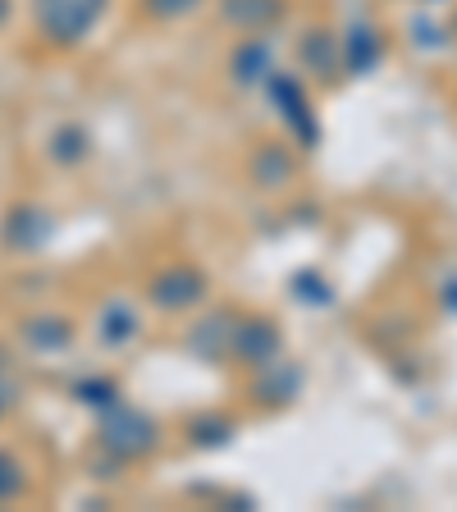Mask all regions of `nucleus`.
I'll return each instance as SVG.
<instances>
[{"label":"nucleus","instance_id":"obj_19","mask_svg":"<svg viewBox=\"0 0 457 512\" xmlns=\"http://www.w3.org/2000/svg\"><path fill=\"white\" fill-rule=\"evenodd\" d=\"M74 398L83 407H96V412H106L110 403H119L124 398V389H119V380H110V375H92V380H78L74 384Z\"/></svg>","mask_w":457,"mask_h":512},{"label":"nucleus","instance_id":"obj_17","mask_svg":"<svg viewBox=\"0 0 457 512\" xmlns=\"http://www.w3.org/2000/svg\"><path fill=\"white\" fill-rule=\"evenodd\" d=\"M238 435V421L229 412H202V416H192L188 421V444L192 448H224V444H234Z\"/></svg>","mask_w":457,"mask_h":512},{"label":"nucleus","instance_id":"obj_2","mask_svg":"<svg viewBox=\"0 0 457 512\" xmlns=\"http://www.w3.org/2000/svg\"><path fill=\"white\" fill-rule=\"evenodd\" d=\"M110 0H32V23L42 32L46 46L74 51L101 28Z\"/></svg>","mask_w":457,"mask_h":512},{"label":"nucleus","instance_id":"obj_4","mask_svg":"<svg viewBox=\"0 0 457 512\" xmlns=\"http://www.w3.org/2000/svg\"><path fill=\"white\" fill-rule=\"evenodd\" d=\"M266 96L270 106L279 110V119L288 124V133L298 138V147H316L320 142V124H316V110H311V96H307V83H302L298 74H288V69H275V74L266 78Z\"/></svg>","mask_w":457,"mask_h":512},{"label":"nucleus","instance_id":"obj_25","mask_svg":"<svg viewBox=\"0 0 457 512\" xmlns=\"http://www.w3.org/2000/svg\"><path fill=\"white\" fill-rule=\"evenodd\" d=\"M448 37H453V42H457V14H453V23H448Z\"/></svg>","mask_w":457,"mask_h":512},{"label":"nucleus","instance_id":"obj_16","mask_svg":"<svg viewBox=\"0 0 457 512\" xmlns=\"http://www.w3.org/2000/svg\"><path fill=\"white\" fill-rule=\"evenodd\" d=\"M74 320L69 316H32L23 320V339L37 352H69L74 348Z\"/></svg>","mask_w":457,"mask_h":512},{"label":"nucleus","instance_id":"obj_20","mask_svg":"<svg viewBox=\"0 0 457 512\" xmlns=\"http://www.w3.org/2000/svg\"><path fill=\"white\" fill-rule=\"evenodd\" d=\"M206 0H138V14L151 23H179L188 14H197Z\"/></svg>","mask_w":457,"mask_h":512},{"label":"nucleus","instance_id":"obj_15","mask_svg":"<svg viewBox=\"0 0 457 512\" xmlns=\"http://www.w3.org/2000/svg\"><path fill=\"white\" fill-rule=\"evenodd\" d=\"M51 160L55 165H60V170H78V165H87V160H92V151H96V138H92V128L87 124H74V119H69V124H60L51 133Z\"/></svg>","mask_w":457,"mask_h":512},{"label":"nucleus","instance_id":"obj_12","mask_svg":"<svg viewBox=\"0 0 457 512\" xmlns=\"http://www.w3.org/2000/svg\"><path fill=\"white\" fill-rule=\"evenodd\" d=\"M339 51H343V74L366 78L384 64V51H389V46H384L380 28H371V23H352V28L339 37Z\"/></svg>","mask_w":457,"mask_h":512},{"label":"nucleus","instance_id":"obj_3","mask_svg":"<svg viewBox=\"0 0 457 512\" xmlns=\"http://www.w3.org/2000/svg\"><path fill=\"white\" fill-rule=\"evenodd\" d=\"M211 293V275L192 261H170L147 279V302L165 316H183V311H197Z\"/></svg>","mask_w":457,"mask_h":512},{"label":"nucleus","instance_id":"obj_26","mask_svg":"<svg viewBox=\"0 0 457 512\" xmlns=\"http://www.w3.org/2000/svg\"><path fill=\"white\" fill-rule=\"evenodd\" d=\"M426 5H439V0H426Z\"/></svg>","mask_w":457,"mask_h":512},{"label":"nucleus","instance_id":"obj_14","mask_svg":"<svg viewBox=\"0 0 457 512\" xmlns=\"http://www.w3.org/2000/svg\"><path fill=\"white\" fill-rule=\"evenodd\" d=\"M51 234H55V220L42 211V206L10 211V224H5V243H10V252H37Z\"/></svg>","mask_w":457,"mask_h":512},{"label":"nucleus","instance_id":"obj_9","mask_svg":"<svg viewBox=\"0 0 457 512\" xmlns=\"http://www.w3.org/2000/svg\"><path fill=\"white\" fill-rule=\"evenodd\" d=\"M293 0H220L215 14H220L224 28H234L238 37H252V32H275L288 19Z\"/></svg>","mask_w":457,"mask_h":512},{"label":"nucleus","instance_id":"obj_5","mask_svg":"<svg viewBox=\"0 0 457 512\" xmlns=\"http://www.w3.org/2000/svg\"><path fill=\"white\" fill-rule=\"evenodd\" d=\"M302 384H307V366L293 362V357H275V362L256 366L252 384H247V398L261 412H284L302 398Z\"/></svg>","mask_w":457,"mask_h":512},{"label":"nucleus","instance_id":"obj_8","mask_svg":"<svg viewBox=\"0 0 457 512\" xmlns=\"http://www.w3.org/2000/svg\"><path fill=\"white\" fill-rule=\"evenodd\" d=\"M298 64L307 69L311 78H316L320 87H334L343 78V51H339V32L325 28V23H316V28L302 32L298 42Z\"/></svg>","mask_w":457,"mask_h":512},{"label":"nucleus","instance_id":"obj_7","mask_svg":"<svg viewBox=\"0 0 457 512\" xmlns=\"http://www.w3.org/2000/svg\"><path fill=\"white\" fill-rule=\"evenodd\" d=\"M234 325L238 311L234 307H215L206 316H197L183 334V348H188L192 362L202 366H229V343H234Z\"/></svg>","mask_w":457,"mask_h":512},{"label":"nucleus","instance_id":"obj_22","mask_svg":"<svg viewBox=\"0 0 457 512\" xmlns=\"http://www.w3.org/2000/svg\"><path fill=\"white\" fill-rule=\"evenodd\" d=\"M412 42L421 46V51H439V46H448L453 37H448V32H439L430 19H412Z\"/></svg>","mask_w":457,"mask_h":512},{"label":"nucleus","instance_id":"obj_1","mask_svg":"<svg viewBox=\"0 0 457 512\" xmlns=\"http://www.w3.org/2000/svg\"><path fill=\"white\" fill-rule=\"evenodd\" d=\"M96 448H101L106 458L124 462V467H138V462H147L160 448V421L147 407L119 398V403H110L106 412H101V421H96Z\"/></svg>","mask_w":457,"mask_h":512},{"label":"nucleus","instance_id":"obj_11","mask_svg":"<svg viewBox=\"0 0 457 512\" xmlns=\"http://www.w3.org/2000/svg\"><path fill=\"white\" fill-rule=\"evenodd\" d=\"M275 46H270L266 32H252V37H238V46L229 51V78L238 87H261L275 74Z\"/></svg>","mask_w":457,"mask_h":512},{"label":"nucleus","instance_id":"obj_23","mask_svg":"<svg viewBox=\"0 0 457 512\" xmlns=\"http://www.w3.org/2000/svg\"><path fill=\"white\" fill-rule=\"evenodd\" d=\"M439 302H444L448 316H457V275L444 279V288H439Z\"/></svg>","mask_w":457,"mask_h":512},{"label":"nucleus","instance_id":"obj_18","mask_svg":"<svg viewBox=\"0 0 457 512\" xmlns=\"http://www.w3.org/2000/svg\"><path fill=\"white\" fill-rule=\"evenodd\" d=\"M288 288H293V298L302 307H334V284L320 270H298V275L288 279Z\"/></svg>","mask_w":457,"mask_h":512},{"label":"nucleus","instance_id":"obj_24","mask_svg":"<svg viewBox=\"0 0 457 512\" xmlns=\"http://www.w3.org/2000/svg\"><path fill=\"white\" fill-rule=\"evenodd\" d=\"M10 14H14V0H0V28L10 23Z\"/></svg>","mask_w":457,"mask_h":512},{"label":"nucleus","instance_id":"obj_10","mask_svg":"<svg viewBox=\"0 0 457 512\" xmlns=\"http://www.w3.org/2000/svg\"><path fill=\"white\" fill-rule=\"evenodd\" d=\"M293 179H298V156L284 142H256L247 156V183L261 192H284Z\"/></svg>","mask_w":457,"mask_h":512},{"label":"nucleus","instance_id":"obj_6","mask_svg":"<svg viewBox=\"0 0 457 512\" xmlns=\"http://www.w3.org/2000/svg\"><path fill=\"white\" fill-rule=\"evenodd\" d=\"M275 357H284V330H279V320L261 316V311L238 316L234 343H229V362L243 366V371H256V366L275 362Z\"/></svg>","mask_w":457,"mask_h":512},{"label":"nucleus","instance_id":"obj_13","mask_svg":"<svg viewBox=\"0 0 457 512\" xmlns=\"http://www.w3.org/2000/svg\"><path fill=\"white\" fill-rule=\"evenodd\" d=\"M96 339L106 348H128L142 339V311L128 298H110L106 307L96 311Z\"/></svg>","mask_w":457,"mask_h":512},{"label":"nucleus","instance_id":"obj_21","mask_svg":"<svg viewBox=\"0 0 457 512\" xmlns=\"http://www.w3.org/2000/svg\"><path fill=\"white\" fill-rule=\"evenodd\" d=\"M19 494H28V467L14 458L10 448H0V503L19 499Z\"/></svg>","mask_w":457,"mask_h":512}]
</instances>
